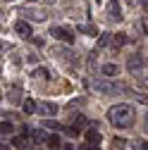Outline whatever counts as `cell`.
<instances>
[{
	"instance_id": "52a82bcc",
	"label": "cell",
	"mask_w": 148,
	"mask_h": 150,
	"mask_svg": "<svg viewBox=\"0 0 148 150\" xmlns=\"http://www.w3.org/2000/svg\"><path fill=\"white\" fill-rule=\"evenodd\" d=\"M24 17H29V19H33V22H43L46 19V12H36V10H19Z\"/></svg>"
},
{
	"instance_id": "603a6c76",
	"label": "cell",
	"mask_w": 148,
	"mask_h": 150,
	"mask_svg": "<svg viewBox=\"0 0 148 150\" xmlns=\"http://www.w3.org/2000/svg\"><path fill=\"white\" fill-rule=\"evenodd\" d=\"M46 3H48V5H53V3H58V0H46Z\"/></svg>"
},
{
	"instance_id": "44dd1931",
	"label": "cell",
	"mask_w": 148,
	"mask_h": 150,
	"mask_svg": "<svg viewBox=\"0 0 148 150\" xmlns=\"http://www.w3.org/2000/svg\"><path fill=\"white\" fill-rule=\"evenodd\" d=\"M33 76H43V79H48V76H50V74H48L46 69H36V71H33Z\"/></svg>"
},
{
	"instance_id": "2e32d148",
	"label": "cell",
	"mask_w": 148,
	"mask_h": 150,
	"mask_svg": "<svg viewBox=\"0 0 148 150\" xmlns=\"http://www.w3.org/2000/svg\"><path fill=\"white\" fill-rule=\"evenodd\" d=\"M139 67H141V55H134L129 60V69H139Z\"/></svg>"
},
{
	"instance_id": "8992f818",
	"label": "cell",
	"mask_w": 148,
	"mask_h": 150,
	"mask_svg": "<svg viewBox=\"0 0 148 150\" xmlns=\"http://www.w3.org/2000/svg\"><path fill=\"white\" fill-rule=\"evenodd\" d=\"M107 12H110L112 19H120V17H122V10H120V3H117V0H110V3H107Z\"/></svg>"
},
{
	"instance_id": "277c9868",
	"label": "cell",
	"mask_w": 148,
	"mask_h": 150,
	"mask_svg": "<svg viewBox=\"0 0 148 150\" xmlns=\"http://www.w3.org/2000/svg\"><path fill=\"white\" fill-rule=\"evenodd\" d=\"M93 88H98V91H105V93H117V91H122L120 86H112V83H103V81H93Z\"/></svg>"
},
{
	"instance_id": "9a60e30c",
	"label": "cell",
	"mask_w": 148,
	"mask_h": 150,
	"mask_svg": "<svg viewBox=\"0 0 148 150\" xmlns=\"http://www.w3.org/2000/svg\"><path fill=\"white\" fill-rule=\"evenodd\" d=\"M31 136H33L36 143H43V141L48 138V134H43V131H31Z\"/></svg>"
},
{
	"instance_id": "7c38bea8",
	"label": "cell",
	"mask_w": 148,
	"mask_h": 150,
	"mask_svg": "<svg viewBox=\"0 0 148 150\" xmlns=\"http://www.w3.org/2000/svg\"><path fill=\"white\" fill-rule=\"evenodd\" d=\"M112 41H115V43H112L115 48H124V43H127V36H124V33H117Z\"/></svg>"
},
{
	"instance_id": "ba28073f",
	"label": "cell",
	"mask_w": 148,
	"mask_h": 150,
	"mask_svg": "<svg viewBox=\"0 0 148 150\" xmlns=\"http://www.w3.org/2000/svg\"><path fill=\"white\" fill-rule=\"evenodd\" d=\"M86 143H91V145H98V143H100V134H98L96 129L86 131Z\"/></svg>"
},
{
	"instance_id": "d6986e66",
	"label": "cell",
	"mask_w": 148,
	"mask_h": 150,
	"mask_svg": "<svg viewBox=\"0 0 148 150\" xmlns=\"http://www.w3.org/2000/svg\"><path fill=\"white\" fill-rule=\"evenodd\" d=\"M46 141H48V145H50V148H58V145H60V138H58V136H48Z\"/></svg>"
},
{
	"instance_id": "5bb4252c",
	"label": "cell",
	"mask_w": 148,
	"mask_h": 150,
	"mask_svg": "<svg viewBox=\"0 0 148 150\" xmlns=\"http://www.w3.org/2000/svg\"><path fill=\"white\" fill-rule=\"evenodd\" d=\"M43 126H46V129H55V131H60V129H62L55 119H43Z\"/></svg>"
},
{
	"instance_id": "cb8c5ba5",
	"label": "cell",
	"mask_w": 148,
	"mask_h": 150,
	"mask_svg": "<svg viewBox=\"0 0 148 150\" xmlns=\"http://www.w3.org/2000/svg\"><path fill=\"white\" fill-rule=\"evenodd\" d=\"M0 17H3V10H0Z\"/></svg>"
},
{
	"instance_id": "8fae6325",
	"label": "cell",
	"mask_w": 148,
	"mask_h": 150,
	"mask_svg": "<svg viewBox=\"0 0 148 150\" xmlns=\"http://www.w3.org/2000/svg\"><path fill=\"white\" fill-rule=\"evenodd\" d=\"M12 131H14V124L12 122H3V124H0V134H12Z\"/></svg>"
},
{
	"instance_id": "30bf717a",
	"label": "cell",
	"mask_w": 148,
	"mask_h": 150,
	"mask_svg": "<svg viewBox=\"0 0 148 150\" xmlns=\"http://www.w3.org/2000/svg\"><path fill=\"white\" fill-rule=\"evenodd\" d=\"M103 74H105V76H117L120 67L117 64H103Z\"/></svg>"
},
{
	"instance_id": "ac0fdd59",
	"label": "cell",
	"mask_w": 148,
	"mask_h": 150,
	"mask_svg": "<svg viewBox=\"0 0 148 150\" xmlns=\"http://www.w3.org/2000/svg\"><path fill=\"white\" fill-rule=\"evenodd\" d=\"M79 31H81V33H88V36H96V33H98V31H96V26H86V24H81V26H79Z\"/></svg>"
},
{
	"instance_id": "4fadbf2b",
	"label": "cell",
	"mask_w": 148,
	"mask_h": 150,
	"mask_svg": "<svg viewBox=\"0 0 148 150\" xmlns=\"http://www.w3.org/2000/svg\"><path fill=\"white\" fill-rule=\"evenodd\" d=\"M24 112H26V115H33V112H36V103L29 98V100H24Z\"/></svg>"
},
{
	"instance_id": "3957f363",
	"label": "cell",
	"mask_w": 148,
	"mask_h": 150,
	"mask_svg": "<svg viewBox=\"0 0 148 150\" xmlns=\"http://www.w3.org/2000/svg\"><path fill=\"white\" fill-rule=\"evenodd\" d=\"M36 110H38L41 115H46V117H53L55 112H58V105H53V103H41V105H36Z\"/></svg>"
},
{
	"instance_id": "7402d4cb",
	"label": "cell",
	"mask_w": 148,
	"mask_h": 150,
	"mask_svg": "<svg viewBox=\"0 0 148 150\" xmlns=\"http://www.w3.org/2000/svg\"><path fill=\"white\" fill-rule=\"evenodd\" d=\"M0 150H10V148H7V145H5V143H0Z\"/></svg>"
},
{
	"instance_id": "7a4b0ae2",
	"label": "cell",
	"mask_w": 148,
	"mask_h": 150,
	"mask_svg": "<svg viewBox=\"0 0 148 150\" xmlns=\"http://www.w3.org/2000/svg\"><path fill=\"white\" fill-rule=\"evenodd\" d=\"M50 36L60 38L62 43H74V33L69 29H62V26H50Z\"/></svg>"
},
{
	"instance_id": "e0dca14e",
	"label": "cell",
	"mask_w": 148,
	"mask_h": 150,
	"mask_svg": "<svg viewBox=\"0 0 148 150\" xmlns=\"http://www.w3.org/2000/svg\"><path fill=\"white\" fill-rule=\"evenodd\" d=\"M12 145L19 148V150H24V148H26V141H24L22 136H17V138H12Z\"/></svg>"
},
{
	"instance_id": "ffe728a7",
	"label": "cell",
	"mask_w": 148,
	"mask_h": 150,
	"mask_svg": "<svg viewBox=\"0 0 148 150\" xmlns=\"http://www.w3.org/2000/svg\"><path fill=\"white\" fill-rule=\"evenodd\" d=\"M107 41H110V36L105 33V36H100V41H98V48H105L107 45Z\"/></svg>"
},
{
	"instance_id": "6da1fadb",
	"label": "cell",
	"mask_w": 148,
	"mask_h": 150,
	"mask_svg": "<svg viewBox=\"0 0 148 150\" xmlns=\"http://www.w3.org/2000/svg\"><path fill=\"white\" fill-rule=\"evenodd\" d=\"M107 119L112 126L117 129H124V126H132L134 124V107L132 105H115V107H110L107 110Z\"/></svg>"
},
{
	"instance_id": "9c48e42d",
	"label": "cell",
	"mask_w": 148,
	"mask_h": 150,
	"mask_svg": "<svg viewBox=\"0 0 148 150\" xmlns=\"http://www.w3.org/2000/svg\"><path fill=\"white\" fill-rule=\"evenodd\" d=\"M7 98H10L12 105H14V103H19V98H22V88H19V86H14V88L7 93Z\"/></svg>"
},
{
	"instance_id": "d4e9b609",
	"label": "cell",
	"mask_w": 148,
	"mask_h": 150,
	"mask_svg": "<svg viewBox=\"0 0 148 150\" xmlns=\"http://www.w3.org/2000/svg\"><path fill=\"white\" fill-rule=\"evenodd\" d=\"M31 3H36V0H31Z\"/></svg>"
},
{
	"instance_id": "5b68a950",
	"label": "cell",
	"mask_w": 148,
	"mask_h": 150,
	"mask_svg": "<svg viewBox=\"0 0 148 150\" xmlns=\"http://www.w3.org/2000/svg\"><path fill=\"white\" fill-rule=\"evenodd\" d=\"M14 29H17V33H19V36H24V38H29V36H31V24H29V22H17Z\"/></svg>"
}]
</instances>
